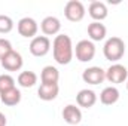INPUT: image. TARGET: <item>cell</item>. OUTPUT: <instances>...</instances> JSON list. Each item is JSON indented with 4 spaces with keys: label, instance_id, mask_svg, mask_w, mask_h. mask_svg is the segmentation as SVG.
I'll use <instances>...</instances> for the list:
<instances>
[{
    "label": "cell",
    "instance_id": "cell-11",
    "mask_svg": "<svg viewBox=\"0 0 128 126\" xmlns=\"http://www.w3.org/2000/svg\"><path fill=\"white\" fill-rule=\"evenodd\" d=\"M63 119L64 122L68 123L70 126H76L82 120V111H80L79 107H76L73 104H68V105L64 107L63 110Z\"/></svg>",
    "mask_w": 128,
    "mask_h": 126
},
{
    "label": "cell",
    "instance_id": "cell-24",
    "mask_svg": "<svg viewBox=\"0 0 128 126\" xmlns=\"http://www.w3.org/2000/svg\"><path fill=\"white\" fill-rule=\"evenodd\" d=\"M127 89H128V80H127Z\"/></svg>",
    "mask_w": 128,
    "mask_h": 126
},
{
    "label": "cell",
    "instance_id": "cell-10",
    "mask_svg": "<svg viewBox=\"0 0 128 126\" xmlns=\"http://www.w3.org/2000/svg\"><path fill=\"white\" fill-rule=\"evenodd\" d=\"M40 30L45 36H58L61 30V22L57 16H46L40 22Z\"/></svg>",
    "mask_w": 128,
    "mask_h": 126
},
{
    "label": "cell",
    "instance_id": "cell-13",
    "mask_svg": "<svg viewBox=\"0 0 128 126\" xmlns=\"http://www.w3.org/2000/svg\"><path fill=\"white\" fill-rule=\"evenodd\" d=\"M88 13L90 16L96 21V22H101L103 19L107 18L109 12H107V6L103 1H91L90 7H88Z\"/></svg>",
    "mask_w": 128,
    "mask_h": 126
},
{
    "label": "cell",
    "instance_id": "cell-16",
    "mask_svg": "<svg viewBox=\"0 0 128 126\" xmlns=\"http://www.w3.org/2000/svg\"><path fill=\"white\" fill-rule=\"evenodd\" d=\"M118 99H119V91L115 86H107L100 94V101L104 105H113L118 102Z\"/></svg>",
    "mask_w": 128,
    "mask_h": 126
},
{
    "label": "cell",
    "instance_id": "cell-9",
    "mask_svg": "<svg viewBox=\"0 0 128 126\" xmlns=\"http://www.w3.org/2000/svg\"><path fill=\"white\" fill-rule=\"evenodd\" d=\"M82 80L88 85H100L106 80V71L101 67H88L82 73Z\"/></svg>",
    "mask_w": 128,
    "mask_h": 126
},
{
    "label": "cell",
    "instance_id": "cell-21",
    "mask_svg": "<svg viewBox=\"0 0 128 126\" xmlns=\"http://www.w3.org/2000/svg\"><path fill=\"white\" fill-rule=\"evenodd\" d=\"M14 30V21L8 15H0V34H8Z\"/></svg>",
    "mask_w": 128,
    "mask_h": 126
},
{
    "label": "cell",
    "instance_id": "cell-19",
    "mask_svg": "<svg viewBox=\"0 0 128 126\" xmlns=\"http://www.w3.org/2000/svg\"><path fill=\"white\" fill-rule=\"evenodd\" d=\"M37 83V74L34 71H21L18 76V85L21 88H33Z\"/></svg>",
    "mask_w": 128,
    "mask_h": 126
},
{
    "label": "cell",
    "instance_id": "cell-3",
    "mask_svg": "<svg viewBox=\"0 0 128 126\" xmlns=\"http://www.w3.org/2000/svg\"><path fill=\"white\" fill-rule=\"evenodd\" d=\"M86 10L82 1L79 0H68L64 6V16L70 21V22H79L84 19Z\"/></svg>",
    "mask_w": 128,
    "mask_h": 126
},
{
    "label": "cell",
    "instance_id": "cell-15",
    "mask_svg": "<svg viewBox=\"0 0 128 126\" xmlns=\"http://www.w3.org/2000/svg\"><path fill=\"white\" fill-rule=\"evenodd\" d=\"M58 92H60L58 85H42L40 83L37 89V96L42 101H52L58 96Z\"/></svg>",
    "mask_w": 128,
    "mask_h": 126
},
{
    "label": "cell",
    "instance_id": "cell-12",
    "mask_svg": "<svg viewBox=\"0 0 128 126\" xmlns=\"http://www.w3.org/2000/svg\"><path fill=\"white\" fill-rule=\"evenodd\" d=\"M76 102L79 107H84V108H91L94 107L97 102V95L94 91L91 89H82L79 91L76 95Z\"/></svg>",
    "mask_w": 128,
    "mask_h": 126
},
{
    "label": "cell",
    "instance_id": "cell-23",
    "mask_svg": "<svg viewBox=\"0 0 128 126\" xmlns=\"http://www.w3.org/2000/svg\"><path fill=\"white\" fill-rule=\"evenodd\" d=\"M6 123H8V120H6V116L0 111V126H6Z\"/></svg>",
    "mask_w": 128,
    "mask_h": 126
},
{
    "label": "cell",
    "instance_id": "cell-2",
    "mask_svg": "<svg viewBox=\"0 0 128 126\" xmlns=\"http://www.w3.org/2000/svg\"><path fill=\"white\" fill-rule=\"evenodd\" d=\"M125 54V43L121 37H109L103 46V55L106 60L116 63Z\"/></svg>",
    "mask_w": 128,
    "mask_h": 126
},
{
    "label": "cell",
    "instance_id": "cell-18",
    "mask_svg": "<svg viewBox=\"0 0 128 126\" xmlns=\"http://www.w3.org/2000/svg\"><path fill=\"white\" fill-rule=\"evenodd\" d=\"M0 99L4 105L8 107H15L21 102V91L16 89V88H12L3 94H0Z\"/></svg>",
    "mask_w": 128,
    "mask_h": 126
},
{
    "label": "cell",
    "instance_id": "cell-8",
    "mask_svg": "<svg viewBox=\"0 0 128 126\" xmlns=\"http://www.w3.org/2000/svg\"><path fill=\"white\" fill-rule=\"evenodd\" d=\"M16 28H18L20 36L27 37V39H34L37 34V30H39V25H37L36 19H33L30 16H24L18 21Z\"/></svg>",
    "mask_w": 128,
    "mask_h": 126
},
{
    "label": "cell",
    "instance_id": "cell-7",
    "mask_svg": "<svg viewBox=\"0 0 128 126\" xmlns=\"http://www.w3.org/2000/svg\"><path fill=\"white\" fill-rule=\"evenodd\" d=\"M0 64H2V67H3L6 71H20V70L22 68L24 61H22L21 54L12 49L10 52H8V54L0 60Z\"/></svg>",
    "mask_w": 128,
    "mask_h": 126
},
{
    "label": "cell",
    "instance_id": "cell-6",
    "mask_svg": "<svg viewBox=\"0 0 128 126\" xmlns=\"http://www.w3.org/2000/svg\"><path fill=\"white\" fill-rule=\"evenodd\" d=\"M128 79V70L122 64H113L106 70V80H109L113 85L124 83Z\"/></svg>",
    "mask_w": 128,
    "mask_h": 126
},
{
    "label": "cell",
    "instance_id": "cell-4",
    "mask_svg": "<svg viewBox=\"0 0 128 126\" xmlns=\"http://www.w3.org/2000/svg\"><path fill=\"white\" fill-rule=\"evenodd\" d=\"M74 55L76 60L80 63H90L96 57V45L91 40H80L76 43L74 48Z\"/></svg>",
    "mask_w": 128,
    "mask_h": 126
},
{
    "label": "cell",
    "instance_id": "cell-1",
    "mask_svg": "<svg viewBox=\"0 0 128 126\" xmlns=\"http://www.w3.org/2000/svg\"><path fill=\"white\" fill-rule=\"evenodd\" d=\"M52 55H54V60L57 61V64H60V65H67L73 60L74 49H73L72 39L67 34L55 36V39L52 42Z\"/></svg>",
    "mask_w": 128,
    "mask_h": 126
},
{
    "label": "cell",
    "instance_id": "cell-14",
    "mask_svg": "<svg viewBox=\"0 0 128 126\" xmlns=\"http://www.w3.org/2000/svg\"><path fill=\"white\" fill-rule=\"evenodd\" d=\"M58 80H60V71L55 67L46 65L42 68V73H40L42 85H58Z\"/></svg>",
    "mask_w": 128,
    "mask_h": 126
},
{
    "label": "cell",
    "instance_id": "cell-20",
    "mask_svg": "<svg viewBox=\"0 0 128 126\" xmlns=\"http://www.w3.org/2000/svg\"><path fill=\"white\" fill-rule=\"evenodd\" d=\"M15 88V79L10 74H0V94Z\"/></svg>",
    "mask_w": 128,
    "mask_h": 126
},
{
    "label": "cell",
    "instance_id": "cell-22",
    "mask_svg": "<svg viewBox=\"0 0 128 126\" xmlns=\"http://www.w3.org/2000/svg\"><path fill=\"white\" fill-rule=\"evenodd\" d=\"M12 51V43L8 40V39H2L0 37V60L8 54V52H10Z\"/></svg>",
    "mask_w": 128,
    "mask_h": 126
},
{
    "label": "cell",
    "instance_id": "cell-5",
    "mask_svg": "<svg viewBox=\"0 0 128 126\" xmlns=\"http://www.w3.org/2000/svg\"><path fill=\"white\" fill-rule=\"evenodd\" d=\"M28 49H30L32 55L37 57V58L45 57L51 51V40L46 36H36L34 39H32Z\"/></svg>",
    "mask_w": 128,
    "mask_h": 126
},
{
    "label": "cell",
    "instance_id": "cell-17",
    "mask_svg": "<svg viewBox=\"0 0 128 126\" xmlns=\"http://www.w3.org/2000/svg\"><path fill=\"white\" fill-rule=\"evenodd\" d=\"M106 34H107V28L101 22H96L94 21V22H91L88 25V36H90L91 42H100V40H103L106 37Z\"/></svg>",
    "mask_w": 128,
    "mask_h": 126
}]
</instances>
